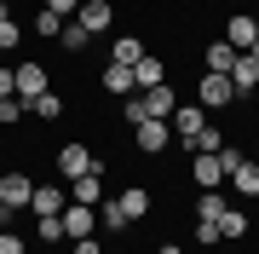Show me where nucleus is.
Instances as JSON below:
<instances>
[{"instance_id": "nucleus-13", "label": "nucleus", "mask_w": 259, "mask_h": 254, "mask_svg": "<svg viewBox=\"0 0 259 254\" xmlns=\"http://www.w3.org/2000/svg\"><path fill=\"white\" fill-rule=\"evenodd\" d=\"M64 237H69V243H75V237H93V208H87V202H69L64 208Z\"/></svg>"}, {"instance_id": "nucleus-18", "label": "nucleus", "mask_w": 259, "mask_h": 254, "mask_svg": "<svg viewBox=\"0 0 259 254\" xmlns=\"http://www.w3.org/2000/svg\"><path fill=\"white\" fill-rule=\"evenodd\" d=\"M139 58H144V41L139 35H115V47H110V64H139Z\"/></svg>"}, {"instance_id": "nucleus-6", "label": "nucleus", "mask_w": 259, "mask_h": 254, "mask_svg": "<svg viewBox=\"0 0 259 254\" xmlns=\"http://www.w3.org/2000/svg\"><path fill=\"white\" fill-rule=\"evenodd\" d=\"M167 127H173V133H179V139H185V144H190V139H196V133H202V127H207V110H202V104H179V110H173V116H167Z\"/></svg>"}, {"instance_id": "nucleus-39", "label": "nucleus", "mask_w": 259, "mask_h": 254, "mask_svg": "<svg viewBox=\"0 0 259 254\" xmlns=\"http://www.w3.org/2000/svg\"><path fill=\"white\" fill-rule=\"evenodd\" d=\"M64 254H75V248H64Z\"/></svg>"}, {"instance_id": "nucleus-3", "label": "nucleus", "mask_w": 259, "mask_h": 254, "mask_svg": "<svg viewBox=\"0 0 259 254\" xmlns=\"http://www.w3.org/2000/svg\"><path fill=\"white\" fill-rule=\"evenodd\" d=\"M139 110H144V122H167V116H173L179 110V98H173V87H144V93H139Z\"/></svg>"}, {"instance_id": "nucleus-2", "label": "nucleus", "mask_w": 259, "mask_h": 254, "mask_svg": "<svg viewBox=\"0 0 259 254\" xmlns=\"http://www.w3.org/2000/svg\"><path fill=\"white\" fill-rule=\"evenodd\" d=\"M29 197H35V179L29 173H0V208H6V214L29 208Z\"/></svg>"}, {"instance_id": "nucleus-19", "label": "nucleus", "mask_w": 259, "mask_h": 254, "mask_svg": "<svg viewBox=\"0 0 259 254\" xmlns=\"http://www.w3.org/2000/svg\"><path fill=\"white\" fill-rule=\"evenodd\" d=\"M133 76H139V93H144V87H161L167 81V64H161V58H139V64H133Z\"/></svg>"}, {"instance_id": "nucleus-4", "label": "nucleus", "mask_w": 259, "mask_h": 254, "mask_svg": "<svg viewBox=\"0 0 259 254\" xmlns=\"http://www.w3.org/2000/svg\"><path fill=\"white\" fill-rule=\"evenodd\" d=\"M69 197H75V202H87V208H98V202H104V162H93L81 179H69Z\"/></svg>"}, {"instance_id": "nucleus-14", "label": "nucleus", "mask_w": 259, "mask_h": 254, "mask_svg": "<svg viewBox=\"0 0 259 254\" xmlns=\"http://www.w3.org/2000/svg\"><path fill=\"white\" fill-rule=\"evenodd\" d=\"M47 93V69L40 64H18V98L29 104V98H40Z\"/></svg>"}, {"instance_id": "nucleus-5", "label": "nucleus", "mask_w": 259, "mask_h": 254, "mask_svg": "<svg viewBox=\"0 0 259 254\" xmlns=\"http://www.w3.org/2000/svg\"><path fill=\"white\" fill-rule=\"evenodd\" d=\"M75 23H81L87 35H104V29L115 23V6H110V0H81V12H75Z\"/></svg>"}, {"instance_id": "nucleus-7", "label": "nucleus", "mask_w": 259, "mask_h": 254, "mask_svg": "<svg viewBox=\"0 0 259 254\" xmlns=\"http://www.w3.org/2000/svg\"><path fill=\"white\" fill-rule=\"evenodd\" d=\"M69 197H64V185H35V197H29V214L35 220H52V214H64Z\"/></svg>"}, {"instance_id": "nucleus-9", "label": "nucleus", "mask_w": 259, "mask_h": 254, "mask_svg": "<svg viewBox=\"0 0 259 254\" xmlns=\"http://www.w3.org/2000/svg\"><path fill=\"white\" fill-rule=\"evenodd\" d=\"M104 93H115V98H133V93H139V76H133V69L127 64H104Z\"/></svg>"}, {"instance_id": "nucleus-25", "label": "nucleus", "mask_w": 259, "mask_h": 254, "mask_svg": "<svg viewBox=\"0 0 259 254\" xmlns=\"http://www.w3.org/2000/svg\"><path fill=\"white\" fill-rule=\"evenodd\" d=\"M23 116H29V104H23L18 93H12V98H0V122H6V127H18Z\"/></svg>"}, {"instance_id": "nucleus-35", "label": "nucleus", "mask_w": 259, "mask_h": 254, "mask_svg": "<svg viewBox=\"0 0 259 254\" xmlns=\"http://www.w3.org/2000/svg\"><path fill=\"white\" fill-rule=\"evenodd\" d=\"M161 254H179V243H161Z\"/></svg>"}, {"instance_id": "nucleus-21", "label": "nucleus", "mask_w": 259, "mask_h": 254, "mask_svg": "<svg viewBox=\"0 0 259 254\" xmlns=\"http://www.w3.org/2000/svg\"><path fill=\"white\" fill-rule=\"evenodd\" d=\"M236 47H231V41H213V47H207V69H219V76H231V64H236Z\"/></svg>"}, {"instance_id": "nucleus-26", "label": "nucleus", "mask_w": 259, "mask_h": 254, "mask_svg": "<svg viewBox=\"0 0 259 254\" xmlns=\"http://www.w3.org/2000/svg\"><path fill=\"white\" fill-rule=\"evenodd\" d=\"M35 231H40V243H64V214H52V220H35Z\"/></svg>"}, {"instance_id": "nucleus-30", "label": "nucleus", "mask_w": 259, "mask_h": 254, "mask_svg": "<svg viewBox=\"0 0 259 254\" xmlns=\"http://www.w3.org/2000/svg\"><path fill=\"white\" fill-rule=\"evenodd\" d=\"M196 243L213 248V243H219V226H213V220H196Z\"/></svg>"}, {"instance_id": "nucleus-27", "label": "nucleus", "mask_w": 259, "mask_h": 254, "mask_svg": "<svg viewBox=\"0 0 259 254\" xmlns=\"http://www.w3.org/2000/svg\"><path fill=\"white\" fill-rule=\"evenodd\" d=\"M64 23H69V18H58V12H47V6H40V18H35V35H64Z\"/></svg>"}, {"instance_id": "nucleus-23", "label": "nucleus", "mask_w": 259, "mask_h": 254, "mask_svg": "<svg viewBox=\"0 0 259 254\" xmlns=\"http://www.w3.org/2000/svg\"><path fill=\"white\" fill-rule=\"evenodd\" d=\"M219 237H248V214H242V208H225V220H219Z\"/></svg>"}, {"instance_id": "nucleus-32", "label": "nucleus", "mask_w": 259, "mask_h": 254, "mask_svg": "<svg viewBox=\"0 0 259 254\" xmlns=\"http://www.w3.org/2000/svg\"><path fill=\"white\" fill-rule=\"evenodd\" d=\"M12 93H18V69H6V64H0V98H12Z\"/></svg>"}, {"instance_id": "nucleus-15", "label": "nucleus", "mask_w": 259, "mask_h": 254, "mask_svg": "<svg viewBox=\"0 0 259 254\" xmlns=\"http://www.w3.org/2000/svg\"><path fill=\"white\" fill-rule=\"evenodd\" d=\"M231 87H236V98H242V93H259V64H253L248 52L231 64Z\"/></svg>"}, {"instance_id": "nucleus-37", "label": "nucleus", "mask_w": 259, "mask_h": 254, "mask_svg": "<svg viewBox=\"0 0 259 254\" xmlns=\"http://www.w3.org/2000/svg\"><path fill=\"white\" fill-rule=\"evenodd\" d=\"M253 156H259V139H253Z\"/></svg>"}, {"instance_id": "nucleus-38", "label": "nucleus", "mask_w": 259, "mask_h": 254, "mask_svg": "<svg viewBox=\"0 0 259 254\" xmlns=\"http://www.w3.org/2000/svg\"><path fill=\"white\" fill-rule=\"evenodd\" d=\"M253 29H259V18H253Z\"/></svg>"}, {"instance_id": "nucleus-17", "label": "nucleus", "mask_w": 259, "mask_h": 254, "mask_svg": "<svg viewBox=\"0 0 259 254\" xmlns=\"http://www.w3.org/2000/svg\"><path fill=\"white\" fill-rule=\"evenodd\" d=\"M225 208H231V197H225V191H202V197H196V220H213V226H219Z\"/></svg>"}, {"instance_id": "nucleus-29", "label": "nucleus", "mask_w": 259, "mask_h": 254, "mask_svg": "<svg viewBox=\"0 0 259 254\" xmlns=\"http://www.w3.org/2000/svg\"><path fill=\"white\" fill-rule=\"evenodd\" d=\"M23 41V29H18V18H0V52H12Z\"/></svg>"}, {"instance_id": "nucleus-8", "label": "nucleus", "mask_w": 259, "mask_h": 254, "mask_svg": "<svg viewBox=\"0 0 259 254\" xmlns=\"http://www.w3.org/2000/svg\"><path fill=\"white\" fill-rule=\"evenodd\" d=\"M133 139H139L144 156H161L167 139H173V127H167V122H139V127H133Z\"/></svg>"}, {"instance_id": "nucleus-34", "label": "nucleus", "mask_w": 259, "mask_h": 254, "mask_svg": "<svg viewBox=\"0 0 259 254\" xmlns=\"http://www.w3.org/2000/svg\"><path fill=\"white\" fill-rule=\"evenodd\" d=\"M75 254H104V248H98V237H75Z\"/></svg>"}, {"instance_id": "nucleus-36", "label": "nucleus", "mask_w": 259, "mask_h": 254, "mask_svg": "<svg viewBox=\"0 0 259 254\" xmlns=\"http://www.w3.org/2000/svg\"><path fill=\"white\" fill-rule=\"evenodd\" d=\"M0 18H12V12H6V0H0Z\"/></svg>"}, {"instance_id": "nucleus-11", "label": "nucleus", "mask_w": 259, "mask_h": 254, "mask_svg": "<svg viewBox=\"0 0 259 254\" xmlns=\"http://www.w3.org/2000/svg\"><path fill=\"white\" fill-rule=\"evenodd\" d=\"M231 191L236 197H259V156H242L231 168Z\"/></svg>"}, {"instance_id": "nucleus-22", "label": "nucleus", "mask_w": 259, "mask_h": 254, "mask_svg": "<svg viewBox=\"0 0 259 254\" xmlns=\"http://www.w3.org/2000/svg\"><path fill=\"white\" fill-rule=\"evenodd\" d=\"M29 116H35V122H58V116H64V98H58V93L29 98Z\"/></svg>"}, {"instance_id": "nucleus-28", "label": "nucleus", "mask_w": 259, "mask_h": 254, "mask_svg": "<svg viewBox=\"0 0 259 254\" xmlns=\"http://www.w3.org/2000/svg\"><path fill=\"white\" fill-rule=\"evenodd\" d=\"M58 41H64L69 52H81V47H87V41H93V35H87V29H81V23L69 18V23H64V35H58Z\"/></svg>"}, {"instance_id": "nucleus-12", "label": "nucleus", "mask_w": 259, "mask_h": 254, "mask_svg": "<svg viewBox=\"0 0 259 254\" xmlns=\"http://www.w3.org/2000/svg\"><path fill=\"white\" fill-rule=\"evenodd\" d=\"M190 179H196L202 191H219V185H225V162H219V156H196V162H190Z\"/></svg>"}, {"instance_id": "nucleus-24", "label": "nucleus", "mask_w": 259, "mask_h": 254, "mask_svg": "<svg viewBox=\"0 0 259 254\" xmlns=\"http://www.w3.org/2000/svg\"><path fill=\"white\" fill-rule=\"evenodd\" d=\"M98 220H104L110 231H127V226H133V220L121 214V202H115V197H110V202H98Z\"/></svg>"}, {"instance_id": "nucleus-33", "label": "nucleus", "mask_w": 259, "mask_h": 254, "mask_svg": "<svg viewBox=\"0 0 259 254\" xmlns=\"http://www.w3.org/2000/svg\"><path fill=\"white\" fill-rule=\"evenodd\" d=\"M47 12H58V18H75V12H81V0H47Z\"/></svg>"}, {"instance_id": "nucleus-16", "label": "nucleus", "mask_w": 259, "mask_h": 254, "mask_svg": "<svg viewBox=\"0 0 259 254\" xmlns=\"http://www.w3.org/2000/svg\"><path fill=\"white\" fill-rule=\"evenodd\" d=\"M225 41H231L236 52H248L253 41H259V29H253V18H248V12H236V18H231V29H225Z\"/></svg>"}, {"instance_id": "nucleus-20", "label": "nucleus", "mask_w": 259, "mask_h": 254, "mask_svg": "<svg viewBox=\"0 0 259 254\" xmlns=\"http://www.w3.org/2000/svg\"><path fill=\"white\" fill-rule=\"evenodd\" d=\"M115 202H121V214H127V220H144V214H150V191H144V185H133V191H121Z\"/></svg>"}, {"instance_id": "nucleus-10", "label": "nucleus", "mask_w": 259, "mask_h": 254, "mask_svg": "<svg viewBox=\"0 0 259 254\" xmlns=\"http://www.w3.org/2000/svg\"><path fill=\"white\" fill-rule=\"evenodd\" d=\"M93 162H98V156L87 151V144H64V151H58V173H64V179H81Z\"/></svg>"}, {"instance_id": "nucleus-31", "label": "nucleus", "mask_w": 259, "mask_h": 254, "mask_svg": "<svg viewBox=\"0 0 259 254\" xmlns=\"http://www.w3.org/2000/svg\"><path fill=\"white\" fill-rule=\"evenodd\" d=\"M0 254H23V237L6 231V226H0Z\"/></svg>"}, {"instance_id": "nucleus-1", "label": "nucleus", "mask_w": 259, "mask_h": 254, "mask_svg": "<svg viewBox=\"0 0 259 254\" xmlns=\"http://www.w3.org/2000/svg\"><path fill=\"white\" fill-rule=\"evenodd\" d=\"M196 104H202V110H225V104H236V87H231V76L207 69V76H202V87H196Z\"/></svg>"}]
</instances>
